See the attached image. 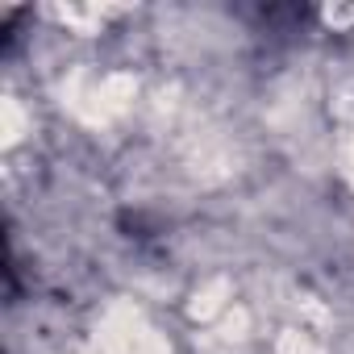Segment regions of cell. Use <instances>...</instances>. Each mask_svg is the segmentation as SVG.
I'll return each mask as SVG.
<instances>
[]
</instances>
